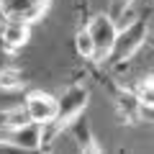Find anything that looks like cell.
<instances>
[{
	"label": "cell",
	"instance_id": "obj_11",
	"mask_svg": "<svg viewBox=\"0 0 154 154\" xmlns=\"http://www.w3.org/2000/svg\"><path fill=\"white\" fill-rule=\"evenodd\" d=\"M139 103H141V110H144V118L154 116V77H144L141 82H136L134 88Z\"/></svg>",
	"mask_w": 154,
	"mask_h": 154
},
{
	"label": "cell",
	"instance_id": "obj_5",
	"mask_svg": "<svg viewBox=\"0 0 154 154\" xmlns=\"http://www.w3.org/2000/svg\"><path fill=\"white\" fill-rule=\"evenodd\" d=\"M51 8V0H0V18L5 21L38 23Z\"/></svg>",
	"mask_w": 154,
	"mask_h": 154
},
{
	"label": "cell",
	"instance_id": "obj_9",
	"mask_svg": "<svg viewBox=\"0 0 154 154\" xmlns=\"http://www.w3.org/2000/svg\"><path fill=\"white\" fill-rule=\"evenodd\" d=\"M72 136H75V141H77V149L80 152H85V154H100L103 149H100V144H98V139L93 136V131H90V126L85 123V118L80 116L75 123H72Z\"/></svg>",
	"mask_w": 154,
	"mask_h": 154
},
{
	"label": "cell",
	"instance_id": "obj_3",
	"mask_svg": "<svg viewBox=\"0 0 154 154\" xmlns=\"http://www.w3.org/2000/svg\"><path fill=\"white\" fill-rule=\"evenodd\" d=\"M149 36V21L146 18H136V21L126 23L123 28H118V38H116V46L110 51V64L113 67H121L141 49V44L146 41Z\"/></svg>",
	"mask_w": 154,
	"mask_h": 154
},
{
	"label": "cell",
	"instance_id": "obj_6",
	"mask_svg": "<svg viewBox=\"0 0 154 154\" xmlns=\"http://www.w3.org/2000/svg\"><path fill=\"white\" fill-rule=\"evenodd\" d=\"M57 108H59V100H57L54 95L44 93V90H28V93L23 95V110H26L28 121L49 126L57 118Z\"/></svg>",
	"mask_w": 154,
	"mask_h": 154
},
{
	"label": "cell",
	"instance_id": "obj_10",
	"mask_svg": "<svg viewBox=\"0 0 154 154\" xmlns=\"http://www.w3.org/2000/svg\"><path fill=\"white\" fill-rule=\"evenodd\" d=\"M75 51H77L80 59L95 62V41H93V33H90L88 23L80 26V28H77V33H75Z\"/></svg>",
	"mask_w": 154,
	"mask_h": 154
},
{
	"label": "cell",
	"instance_id": "obj_1",
	"mask_svg": "<svg viewBox=\"0 0 154 154\" xmlns=\"http://www.w3.org/2000/svg\"><path fill=\"white\" fill-rule=\"evenodd\" d=\"M57 100H59L57 118L49 123V126H46V136H44V141L57 139L62 131H64V128H69L72 123H75L77 118L82 116V110L88 108V103H90V90H88V85H82V82H72Z\"/></svg>",
	"mask_w": 154,
	"mask_h": 154
},
{
	"label": "cell",
	"instance_id": "obj_2",
	"mask_svg": "<svg viewBox=\"0 0 154 154\" xmlns=\"http://www.w3.org/2000/svg\"><path fill=\"white\" fill-rule=\"evenodd\" d=\"M44 136H46V126L36 121H26L18 126H3L0 128V146L21 149V152H41L46 146Z\"/></svg>",
	"mask_w": 154,
	"mask_h": 154
},
{
	"label": "cell",
	"instance_id": "obj_7",
	"mask_svg": "<svg viewBox=\"0 0 154 154\" xmlns=\"http://www.w3.org/2000/svg\"><path fill=\"white\" fill-rule=\"evenodd\" d=\"M31 38V23H23V21H5L0 23V46L5 54H16L18 49L28 44Z\"/></svg>",
	"mask_w": 154,
	"mask_h": 154
},
{
	"label": "cell",
	"instance_id": "obj_4",
	"mask_svg": "<svg viewBox=\"0 0 154 154\" xmlns=\"http://www.w3.org/2000/svg\"><path fill=\"white\" fill-rule=\"evenodd\" d=\"M88 28L95 41V62H108L118 38V26L110 13H95L88 18Z\"/></svg>",
	"mask_w": 154,
	"mask_h": 154
},
{
	"label": "cell",
	"instance_id": "obj_12",
	"mask_svg": "<svg viewBox=\"0 0 154 154\" xmlns=\"http://www.w3.org/2000/svg\"><path fill=\"white\" fill-rule=\"evenodd\" d=\"M131 5H134V0H110V11L108 13L116 18V21H121V18L128 13V8H131Z\"/></svg>",
	"mask_w": 154,
	"mask_h": 154
},
{
	"label": "cell",
	"instance_id": "obj_8",
	"mask_svg": "<svg viewBox=\"0 0 154 154\" xmlns=\"http://www.w3.org/2000/svg\"><path fill=\"white\" fill-rule=\"evenodd\" d=\"M113 110L118 113V118H121L123 123H139L144 118L141 103H139V98H136L134 90L116 88L113 90Z\"/></svg>",
	"mask_w": 154,
	"mask_h": 154
}]
</instances>
